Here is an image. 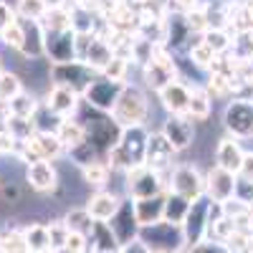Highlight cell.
I'll use <instances>...</instances> for the list:
<instances>
[{"mask_svg": "<svg viewBox=\"0 0 253 253\" xmlns=\"http://www.w3.org/2000/svg\"><path fill=\"white\" fill-rule=\"evenodd\" d=\"M126 69H129V58H126V56H117V53H114L112 63H109V66L104 69L99 76H107V79H112V81H124ZM124 84H126V81H124Z\"/></svg>", "mask_w": 253, "mask_h": 253, "instance_id": "cell-43", "label": "cell"}, {"mask_svg": "<svg viewBox=\"0 0 253 253\" xmlns=\"http://www.w3.org/2000/svg\"><path fill=\"white\" fill-rule=\"evenodd\" d=\"M152 253H167V251H152Z\"/></svg>", "mask_w": 253, "mask_h": 253, "instance_id": "cell-60", "label": "cell"}, {"mask_svg": "<svg viewBox=\"0 0 253 253\" xmlns=\"http://www.w3.org/2000/svg\"><path fill=\"white\" fill-rule=\"evenodd\" d=\"M109 228H112V233H114V238H117L119 248L139 238V230H142V228H139V223H137L134 200H129V198H122V205H119L117 213L112 215Z\"/></svg>", "mask_w": 253, "mask_h": 253, "instance_id": "cell-13", "label": "cell"}, {"mask_svg": "<svg viewBox=\"0 0 253 253\" xmlns=\"http://www.w3.org/2000/svg\"><path fill=\"white\" fill-rule=\"evenodd\" d=\"M18 13H15V5H10V3H5V0H0V33H3L5 28H10V26H15L18 23Z\"/></svg>", "mask_w": 253, "mask_h": 253, "instance_id": "cell-48", "label": "cell"}, {"mask_svg": "<svg viewBox=\"0 0 253 253\" xmlns=\"http://www.w3.org/2000/svg\"><path fill=\"white\" fill-rule=\"evenodd\" d=\"M3 71H5V69H3V58H0V74H3Z\"/></svg>", "mask_w": 253, "mask_h": 253, "instance_id": "cell-58", "label": "cell"}, {"mask_svg": "<svg viewBox=\"0 0 253 253\" xmlns=\"http://www.w3.org/2000/svg\"><path fill=\"white\" fill-rule=\"evenodd\" d=\"M233 200H238V203H243L246 208H251L253 205V180H248V177H236V195H233Z\"/></svg>", "mask_w": 253, "mask_h": 253, "instance_id": "cell-47", "label": "cell"}, {"mask_svg": "<svg viewBox=\"0 0 253 253\" xmlns=\"http://www.w3.org/2000/svg\"><path fill=\"white\" fill-rule=\"evenodd\" d=\"M213 112V96L208 94L205 86H190V104H187V117L205 122Z\"/></svg>", "mask_w": 253, "mask_h": 253, "instance_id": "cell-26", "label": "cell"}, {"mask_svg": "<svg viewBox=\"0 0 253 253\" xmlns=\"http://www.w3.org/2000/svg\"><path fill=\"white\" fill-rule=\"evenodd\" d=\"M119 253H152V251H150V248H147V246L137 238V241H132V243L122 246V248H119Z\"/></svg>", "mask_w": 253, "mask_h": 253, "instance_id": "cell-52", "label": "cell"}, {"mask_svg": "<svg viewBox=\"0 0 253 253\" xmlns=\"http://www.w3.org/2000/svg\"><path fill=\"white\" fill-rule=\"evenodd\" d=\"M147 139H150V129H147L144 124L122 129L117 147H112V150L107 152L109 170L129 172V170H134V167H142L144 165V152H147Z\"/></svg>", "mask_w": 253, "mask_h": 253, "instance_id": "cell-1", "label": "cell"}, {"mask_svg": "<svg viewBox=\"0 0 253 253\" xmlns=\"http://www.w3.org/2000/svg\"><path fill=\"white\" fill-rule=\"evenodd\" d=\"M89 243H91V251H119V243L112 233L109 223L94 220L91 230H89Z\"/></svg>", "mask_w": 253, "mask_h": 253, "instance_id": "cell-31", "label": "cell"}, {"mask_svg": "<svg viewBox=\"0 0 253 253\" xmlns=\"http://www.w3.org/2000/svg\"><path fill=\"white\" fill-rule=\"evenodd\" d=\"M157 99L162 104V109L167 114H187V104H190V86L182 84V79L170 81L165 89L157 91Z\"/></svg>", "mask_w": 253, "mask_h": 253, "instance_id": "cell-21", "label": "cell"}, {"mask_svg": "<svg viewBox=\"0 0 253 253\" xmlns=\"http://www.w3.org/2000/svg\"><path fill=\"white\" fill-rule=\"evenodd\" d=\"M23 238H26L28 253H51L48 225L46 223H28L23 228Z\"/></svg>", "mask_w": 253, "mask_h": 253, "instance_id": "cell-28", "label": "cell"}, {"mask_svg": "<svg viewBox=\"0 0 253 253\" xmlns=\"http://www.w3.org/2000/svg\"><path fill=\"white\" fill-rule=\"evenodd\" d=\"M230 0H198L200 8H228Z\"/></svg>", "mask_w": 253, "mask_h": 253, "instance_id": "cell-55", "label": "cell"}, {"mask_svg": "<svg viewBox=\"0 0 253 253\" xmlns=\"http://www.w3.org/2000/svg\"><path fill=\"white\" fill-rule=\"evenodd\" d=\"M23 89V79H20L18 74L13 71H3L0 74V107H5V104H10Z\"/></svg>", "mask_w": 253, "mask_h": 253, "instance_id": "cell-33", "label": "cell"}, {"mask_svg": "<svg viewBox=\"0 0 253 253\" xmlns=\"http://www.w3.org/2000/svg\"><path fill=\"white\" fill-rule=\"evenodd\" d=\"M84 180H86V185H91V187H104L107 185V180H109V165L107 162H94V165H89V167H84Z\"/></svg>", "mask_w": 253, "mask_h": 253, "instance_id": "cell-41", "label": "cell"}, {"mask_svg": "<svg viewBox=\"0 0 253 253\" xmlns=\"http://www.w3.org/2000/svg\"><path fill=\"white\" fill-rule=\"evenodd\" d=\"M223 124L233 134V139H251L253 137V101L233 99L223 112Z\"/></svg>", "mask_w": 253, "mask_h": 253, "instance_id": "cell-11", "label": "cell"}, {"mask_svg": "<svg viewBox=\"0 0 253 253\" xmlns=\"http://www.w3.org/2000/svg\"><path fill=\"white\" fill-rule=\"evenodd\" d=\"M187 251H190V253H233L228 243L215 241V238H205V241H200V243H195V246H190Z\"/></svg>", "mask_w": 253, "mask_h": 253, "instance_id": "cell-46", "label": "cell"}, {"mask_svg": "<svg viewBox=\"0 0 253 253\" xmlns=\"http://www.w3.org/2000/svg\"><path fill=\"white\" fill-rule=\"evenodd\" d=\"M165 180L162 172L150 170L147 165L134 167L126 172V198L129 200H150V198H160L165 195Z\"/></svg>", "mask_w": 253, "mask_h": 253, "instance_id": "cell-10", "label": "cell"}, {"mask_svg": "<svg viewBox=\"0 0 253 253\" xmlns=\"http://www.w3.org/2000/svg\"><path fill=\"white\" fill-rule=\"evenodd\" d=\"M41 28H43V33L71 31V10H69V8H61V10H46V15L41 18Z\"/></svg>", "mask_w": 253, "mask_h": 253, "instance_id": "cell-32", "label": "cell"}, {"mask_svg": "<svg viewBox=\"0 0 253 253\" xmlns=\"http://www.w3.org/2000/svg\"><path fill=\"white\" fill-rule=\"evenodd\" d=\"M190 36H195L193 31H190L187 20H185V13H172L165 18V38H162V46L167 51H182L187 46Z\"/></svg>", "mask_w": 253, "mask_h": 253, "instance_id": "cell-20", "label": "cell"}, {"mask_svg": "<svg viewBox=\"0 0 253 253\" xmlns=\"http://www.w3.org/2000/svg\"><path fill=\"white\" fill-rule=\"evenodd\" d=\"M91 253H119V251H91Z\"/></svg>", "mask_w": 253, "mask_h": 253, "instance_id": "cell-57", "label": "cell"}, {"mask_svg": "<svg viewBox=\"0 0 253 253\" xmlns=\"http://www.w3.org/2000/svg\"><path fill=\"white\" fill-rule=\"evenodd\" d=\"M160 132L165 134L167 142L172 144L175 152H185L195 139V126H193V119H190L187 114H167Z\"/></svg>", "mask_w": 253, "mask_h": 253, "instance_id": "cell-14", "label": "cell"}, {"mask_svg": "<svg viewBox=\"0 0 253 253\" xmlns=\"http://www.w3.org/2000/svg\"><path fill=\"white\" fill-rule=\"evenodd\" d=\"M46 107L56 114V117H61V119H74V114L81 109V94H76V91H71V89H66V86H51L48 89V94H46Z\"/></svg>", "mask_w": 253, "mask_h": 253, "instance_id": "cell-19", "label": "cell"}, {"mask_svg": "<svg viewBox=\"0 0 253 253\" xmlns=\"http://www.w3.org/2000/svg\"><path fill=\"white\" fill-rule=\"evenodd\" d=\"M33 144L38 147V152H41V157H43V160H56V157H61L63 152H66V150H63V144L58 142V137L56 134H43V132H36L33 134Z\"/></svg>", "mask_w": 253, "mask_h": 253, "instance_id": "cell-34", "label": "cell"}, {"mask_svg": "<svg viewBox=\"0 0 253 253\" xmlns=\"http://www.w3.org/2000/svg\"><path fill=\"white\" fill-rule=\"evenodd\" d=\"M112 58H114V48L107 38H101L96 33H89V36L76 33V61L86 63L89 69L101 74L112 63Z\"/></svg>", "mask_w": 253, "mask_h": 253, "instance_id": "cell-5", "label": "cell"}, {"mask_svg": "<svg viewBox=\"0 0 253 253\" xmlns=\"http://www.w3.org/2000/svg\"><path fill=\"white\" fill-rule=\"evenodd\" d=\"M0 246L8 253H28V246H26V238H23V230L20 228H13L5 236H0Z\"/></svg>", "mask_w": 253, "mask_h": 253, "instance_id": "cell-42", "label": "cell"}, {"mask_svg": "<svg viewBox=\"0 0 253 253\" xmlns=\"http://www.w3.org/2000/svg\"><path fill=\"white\" fill-rule=\"evenodd\" d=\"M15 13L20 20H41L46 15L43 0H15Z\"/></svg>", "mask_w": 253, "mask_h": 253, "instance_id": "cell-38", "label": "cell"}, {"mask_svg": "<svg viewBox=\"0 0 253 253\" xmlns=\"http://www.w3.org/2000/svg\"><path fill=\"white\" fill-rule=\"evenodd\" d=\"M139 241L150 248V251H167V253H180L185 246V236H182V228L172 225V223H155V225H147L139 230Z\"/></svg>", "mask_w": 253, "mask_h": 253, "instance_id": "cell-9", "label": "cell"}, {"mask_svg": "<svg viewBox=\"0 0 253 253\" xmlns=\"http://www.w3.org/2000/svg\"><path fill=\"white\" fill-rule=\"evenodd\" d=\"M56 137L58 142L63 144V150H74V147H79L81 142H86V132H84V126L79 119H63L61 126L56 129Z\"/></svg>", "mask_w": 253, "mask_h": 253, "instance_id": "cell-29", "label": "cell"}, {"mask_svg": "<svg viewBox=\"0 0 253 253\" xmlns=\"http://www.w3.org/2000/svg\"><path fill=\"white\" fill-rule=\"evenodd\" d=\"M43 5L46 10H61V8H66V0H43Z\"/></svg>", "mask_w": 253, "mask_h": 253, "instance_id": "cell-56", "label": "cell"}, {"mask_svg": "<svg viewBox=\"0 0 253 253\" xmlns=\"http://www.w3.org/2000/svg\"><path fill=\"white\" fill-rule=\"evenodd\" d=\"M81 126H84V132H86V142H91L101 155H107L112 147H117L119 134H122V126L112 119V114L96 112V109L86 107V104H84Z\"/></svg>", "mask_w": 253, "mask_h": 253, "instance_id": "cell-2", "label": "cell"}, {"mask_svg": "<svg viewBox=\"0 0 253 253\" xmlns=\"http://www.w3.org/2000/svg\"><path fill=\"white\" fill-rule=\"evenodd\" d=\"M200 41H203V43H205L210 51H213L215 56H218V53H225L230 46H233V38H230L228 31H213V28L205 31Z\"/></svg>", "mask_w": 253, "mask_h": 253, "instance_id": "cell-37", "label": "cell"}, {"mask_svg": "<svg viewBox=\"0 0 253 253\" xmlns=\"http://www.w3.org/2000/svg\"><path fill=\"white\" fill-rule=\"evenodd\" d=\"M26 182L31 190L36 193L46 195V193H53L58 187V170L51 160H41V162H33L26 167Z\"/></svg>", "mask_w": 253, "mask_h": 253, "instance_id": "cell-17", "label": "cell"}, {"mask_svg": "<svg viewBox=\"0 0 253 253\" xmlns=\"http://www.w3.org/2000/svg\"><path fill=\"white\" fill-rule=\"evenodd\" d=\"M18 139L5 129V124H0V155H15Z\"/></svg>", "mask_w": 253, "mask_h": 253, "instance_id": "cell-50", "label": "cell"}, {"mask_svg": "<svg viewBox=\"0 0 253 253\" xmlns=\"http://www.w3.org/2000/svg\"><path fill=\"white\" fill-rule=\"evenodd\" d=\"M172 3L177 5L180 13H190L193 8H198V0H172Z\"/></svg>", "mask_w": 253, "mask_h": 253, "instance_id": "cell-54", "label": "cell"}, {"mask_svg": "<svg viewBox=\"0 0 253 253\" xmlns=\"http://www.w3.org/2000/svg\"><path fill=\"white\" fill-rule=\"evenodd\" d=\"M51 84L53 86H66L76 94H84L89 89V84L99 76L94 69H89L86 63L81 61H71V63H51L48 69Z\"/></svg>", "mask_w": 253, "mask_h": 253, "instance_id": "cell-6", "label": "cell"}, {"mask_svg": "<svg viewBox=\"0 0 253 253\" xmlns=\"http://www.w3.org/2000/svg\"><path fill=\"white\" fill-rule=\"evenodd\" d=\"M190 203H193V200H187V198H182V195L170 193V190H167V193H165V218L162 220L182 228V223L187 218V210H190Z\"/></svg>", "mask_w": 253, "mask_h": 253, "instance_id": "cell-27", "label": "cell"}, {"mask_svg": "<svg viewBox=\"0 0 253 253\" xmlns=\"http://www.w3.org/2000/svg\"><path fill=\"white\" fill-rule=\"evenodd\" d=\"M122 205V198L109 193V190H96V193L86 200V205H84V210L89 213L91 220H99V223H109L112 215L119 210Z\"/></svg>", "mask_w": 253, "mask_h": 253, "instance_id": "cell-22", "label": "cell"}, {"mask_svg": "<svg viewBox=\"0 0 253 253\" xmlns=\"http://www.w3.org/2000/svg\"><path fill=\"white\" fill-rule=\"evenodd\" d=\"M236 177L238 175H230V172L220 170V167H213V170L205 175V195L215 205H223L228 200H233V195H236Z\"/></svg>", "mask_w": 253, "mask_h": 253, "instance_id": "cell-16", "label": "cell"}, {"mask_svg": "<svg viewBox=\"0 0 253 253\" xmlns=\"http://www.w3.org/2000/svg\"><path fill=\"white\" fill-rule=\"evenodd\" d=\"M172 144L165 139L162 132H150V139H147V152H144V165L155 172H165L167 167L172 165Z\"/></svg>", "mask_w": 253, "mask_h": 253, "instance_id": "cell-18", "label": "cell"}, {"mask_svg": "<svg viewBox=\"0 0 253 253\" xmlns=\"http://www.w3.org/2000/svg\"><path fill=\"white\" fill-rule=\"evenodd\" d=\"M190 61H193V66H200V69H210V63L215 61V53L210 51L203 41H198V43L190 48Z\"/></svg>", "mask_w": 253, "mask_h": 253, "instance_id": "cell-44", "label": "cell"}, {"mask_svg": "<svg viewBox=\"0 0 253 253\" xmlns=\"http://www.w3.org/2000/svg\"><path fill=\"white\" fill-rule=\"evenodd\" d=\"M213 200L208 195L198 198L190 203V210H187V218L182 223V236H185V246H195L200 241H205L208 230H210V218H213Z\"/></svg>", "mask_w": 253, "mask_h": 253, "instance_id": "cell-8", "label": "cell"}, {"mask_svg": "<svg viewBox=\"0 0 253 253\" xmlns=\"http://www.w3.org/2000/svg\"><path fill=\"white\" fill-rule=\"evenodd\" d=\"M0 198H5V203L15 205L20 200V187L15 182H3V187H0Z\"/></svg>", "mask_w": 253, "mask_h": 253, "instance_id": "cell-51", "label": "cell"}, {"mask_svg": "<svg viewBox=\"0 0 253 253\" xmlns=\"http://www.w3.org/2000/svg\"><path fill=\"white\" fill-rule=\"evenodd\" d=\"M23 23V46H20V56L28 61L43 58L46 56V33L41 28V20H20Z\"/></svg>", "mask_w": 253, "mask_h": 253, "instance_id": "cell-23", "label": "cell"}, {"mask_svg": "<svg viewBox=\"0 0 253 253\" xmlns=\"http://www.w3.org/2000/svg\"><path fill=\"white\" fill-rule=\"evenodd\" d=\"M46 58L51 63H71L76 61V31L46 33Z\"/></svg>", "mask_w": 253, "mask_h": 253, "instance_id": "cell-15", "label": "cell"}, {"mask_svg": "<svg viewBox=\"0 0 253 253\" xmlns=\"http://www.w3.org/2000/svg\"><path fill=\"white\" fill-rule=\"evenodd\" d=\"M61 117H56L46 104H41V109L36 112L33 117V124H36V132H43V134H56V129L61 126Z\"/></svg>", "mask_w": 253, "mask_h": 253, "instance_id": "cell-36", "label": "cell"}, {"mask_svg": "<svg viewBox=\"0 0 253 253\" xmlns=\"http://www.w3.org/2000/svg\"><path fill=\"white\" fill-rule=\"evenodd\" d=\"M243 157L246 152L241 150V144L233 137H225L218 142V150H215V167L230 172V175H238L241 167H243Z\"/></svg>", "mask_w": 253, "mask_h": 253, "instance_id": "cell-24", "label": "cell"}, {"mask_svg": "<svg viewBox=\"0 0 253 253\" xmlns=\"http://www.w3.org/2000/svg\"><path fill=\"white\" fill-rule=\"evenodd\" d=\"M0 253H8V251H5V248H3V246H0Z\"/></svg>", "mask_w": 253, "mask_h": 253, "instance_id": "cell-59", "label": "cell"}, {"mask_svg": "<svg viewBox=\"0 0 253 253\" xmlns=\"http://www.w3.org/2000/svg\"><path fill=\"white\" fill-rule=\"evenodd\" d=\"M3 182H5V180H3V177H0V187H3Z\"/></svg>", "mask_w": 253, "mask_h": 253, "instance_id": "cell-61", "label": "cell"}, {"mask_svg": "<svg viewBox=\"0 0 253 253\" xmlns=\"http://www.w3.org/2000/svg\"><path fill=\"white\" fill-rule=\"evenodd\" d=\"M238 175L253 180V152H248V155L243 157V167H241V172H238Z\"/></svg>", "mask_w": 253, "mask_h": 253, "instance_id": "cell-53", "label": "cell"}, {"mask_svg": "<svg viewBox=\"0 0 253 253\" xmlns=\"http://www.w3.org/2000/svg\"><path fill=\"white\" fill-rule=\"evenodd\" d=\"M63 220H66V225H69L71 233H84V236H89L91 223H94L84 208H74V210H69V215L63 218Z\"/></svg>", "mask_w": 253, "mask_h": 253, "instance_id": "cell-39", "label": "cell"}, {"mask_svg": "<svg viewBox=\"0 0 253 253\" xmlns=\"http://www.w3.org/2000/svg\"><path fill=\"white\" fill-rule=\"evenodd\" d=\"M71 238V230L66 225V220H53L48 223V243H51V251H63Z\"/></svg>", "mask_w": 253, "mask_h": 253, "instance_id": "cell-40", "label": "cell"}, {"mask_svg": "<svg viewBox=\"0 0 253 253\" xmlns=\"http://www.w3.org/2000/svg\"><path fill=\"white\" fill-rule=\"evenodd\" d=\"M142 74H144L147 89H152V91H160V89H165L170 81H177V79H180V71H177V63H175L172 53L167 51L162 43L155 46V53H152V58L142 66Z\"/></svg>", "mask_w": 253, "mask_h": 253, "instance_id": "cell-4", "label": "cell"}, {"mask_svg": "<svg viewBox=\"0 0 253 253\" xmlns=\"http://www.w3.org/2000/svg\"><path fill=\"white\" fill-rule=\"evenodd\" d=\"M69 157L74 160V165H79L81 170L84 167H89V165H94V162H101L99 157H101V152L96 150V147L91 144V142H81L79 147H74V150H69Z\"/></svg>", "mask_w": 253, "mask_h": 253, "instance_id": "cell-35", "label": "cell"}, {"mask_svg": "<svg viewBox=\"0 0 253 253\" xmlns=\"http://www.w3.org/2000/svg\"><path fill=\"white\" fill-rule=\"evenodd\" d=\"M0 43L13 48V51H20V46H23V23L18 20L15 26L5 28L3 33H0Z\"/></svg>", "mask_w": 253, "mask_h": 253, "instance_id": "cell-45", "label": "cell"}, {"mask_svg": "<svg viewBox=\"0 0 253 253\" xmlns=\"http://www.w3.org/2000/svg\"><path fill=\"white\" fill-rule=\"evenodd\" d=\"M134 213H137L139 228L162 223V218H165V195L150 198V200H134Z\"/></svg>", "mask_w": 253, "mask_h": 253, "instance_id": "cell-25", "label": "cell"}, {"mask_svg": "<svg viewBox=\"0 0 253 253\" xmlns=\"http://www.w3.org/2000/svg\"><path fill=\"white\" fill-rule=\"evenodd\" d=\"M38 109H41V101L31 91H20L10 104H5V112L10 117H18V119H33Z\"/></svg>", "mask_w": 253, "mask_h": 253, "instance_id": "cell-30", "label": "cell"}, {"mask_svg": "<svg viewBox=\"0 0 253 253\" xmlns=\"http://www.w3.org/2000/svg\"><path fill=\"white\" fill-rule=\"evenodd\" d=\"M147 114H150V101H147L144 89L137 86V84H126L114 112H112V119L122 126V129H126V126L144 124Z\"/></svg>", "mask_w": 253, "mask_h": 253, "instance_id": "cell-3", "label": "cell"}, {"mask_svg": "<svg viewBox=\"0 0 253 253\" xmlns=\"http://www.w3.org/2000/svg\"><path fill=\"white\" fill-rule=\"evenodd\" d=\"M126 84L124 81H112L107 76H96L91 84H89V89L81 94V101L86 104V107L96 109V112H104V114H112L114 107H117V101L122 96Z\"/></svg>", "mask_w": 253, "mask_h": 253, "instance_id": "cell-7", "label": "cell"}, {"mask_svg": "<svg viewBox=\"0 0 253 253\" xmlns=\"http://www.w3.org/2000/svg\"><path fill=\"white\" fill-rule=\"evenodd\" d=\"M66 253H91L89 236H84V233H71V238H69V243H66Z\"/></svg>", "mask_w": 253, "mask_h": 253, "instance_id": "cell-49", "label": "cell"}, {"mask_svg": "<svg viewBox=\"0 0 253 253\" xmlns=\"http://www.w3.org/2000/svg\"><path fill=\"white\" fill-rule=\"evenodd\" d=\"M170 193H177L187 200H198L205 195V177L193 165H175L170 175Z\"/></svg>", "mask_w": 253, "mask_h": 253, "instance_id": "cell-12", "label": "cell"}]
</instances>
